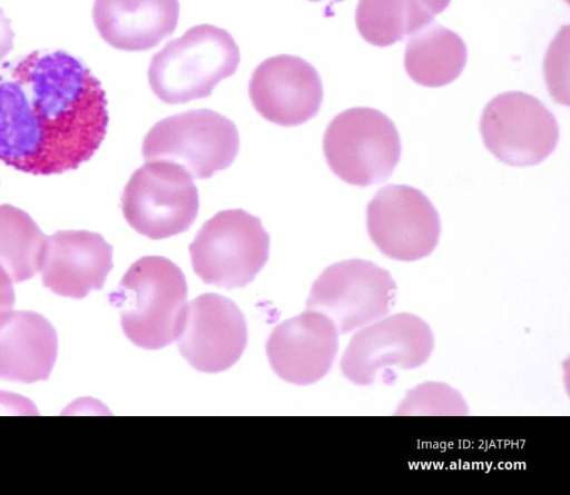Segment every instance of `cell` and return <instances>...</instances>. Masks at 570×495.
I'll list each match as a JSON object with an SVG mask.
<instances>
[{"instance_id": "obj_1", "label": "cell", "mask_w": 570, "mask_h": 495, "mask_svg": "<svg viewBox=\"0 0 570 495\" xmlns=\"http://www.w3.org/2000/svg\"><path fill=\"white\" fill-rule=\"evenodd\" d=\"M108 126L105 90L79 58L35 50L0 67V160L32 175L88 161Z\"/></svg>"}, {"instance_id": "obj_2", "label": "cell", "mask_w": 570, "mask_h": 495, "mask_svg": "<svg viewBox=\"0 0 570 495\" xmlns=\"http://www.w3.org/2000/svg\"><path fill=\"white\" fill-rule=\"evenodd\" d=\"M186 298L184 273L163 256L136 260L108 295L127 338L145 349H160L176 340Z\"/></svg>"}, {"instance_id": "obj_3", "label": "cell", "mask_w": 570, "mask_h": 495, "mask_svg": "<svg viewBox=\"0 0 570 495\" xmlns=\"http://www.w3.org/2000/svg\"><path fill=\"white\" fill-rule=\"evenodd\" d=\"M239 61L238 46L228 31L198 24L153 56L148 81L163 102L185 103L210 96L219 81L236 72Z\"/></svg>"}, {"instance_id": "obj_4", "label": "cell", "mask_w": 570, "mask_h": 495, "mask_svg": "<svg viewBox=\"0 0 570 495\" xmlns=\"http://www.w3.org/2000/svg\"><path fill=\"white\" fill-rule=\"evenodd\" d=\"M189 254L195 274L205 284L240 288L267 263L269 235L258 217L243 209L222 210L197 231Z\"/></svg>"}, {"instance_id": "obj_5", "label": "cell", "mask_w": 570, "mask_h": 495, "mask_svg": "<svg viewBox=\"0 0 570 495\" xmlns=\"http://www.w3.org/2000/svg\"><path fill=\"white\" fill-rule=\"evenodd\" d=\"M323 151L331 170L343 181L366 187L387 180L401 157V140L383 112L355 107L328 123Z\"/></svg>"}, {"instance_id": "obj_6", "label": "cell", "mask_w": 570, "mask_h": 495, "mask_svg": "<svg viewBox=\"0 0 570 495\" xmlns=\"http://www.w3.org/2000/svg\"><path fill=\"white\" fill-rule=\"evenodd\" d=\"M239 150L236 125L210 109H194L166 117L146 133L141 154L147 160H169L193 179H207L228 168Z\"/></svg>"}, {"instance_id": "obj_7", "label": "cell", "mask_w": 570, "mask_h": 495, "mask_svg": "<svg viewBox=\"0 0 570 495\" xmlns=\"http://www.w3.org/2000/svg\"><path fill=\"white\" fill-rule=\"evenodd\" d=\"M199 208L198 189L180 165L147 160L136 169L121 196L126 221L138 234L165 239L189 229Z\"/></svg>"}, {"instance_id": "obj_8", "label": "cell", "mask_w": 570, "mask_h": 495, "mask_svg": "<svg viewBox=\"0 0 570 495\" xmlns=\"http://www.w3.org/2000/svg\"><path fill=\"white\" fill-rule=\"evenodd\" d=\"M396 293V283L386 269L353 258L322 271L311 287L306 309L325 315L338 334H347L386 316Z\"/></svg>"}, {"instance_id": "obj_9", "label": "cell", "mask_w": 570, "mask_h": 495, "mask_svg": "<svg viewBox=\"0 0 570 495\" xmlns=\"http://www.w3.org/2000/svg\"><path fill=\"white\" fill-rule=\"evenodd\" d=\"M480 131L487 149L515 167L543 161L559 139L552 112L538 98L521 91L495 96L482 112Z\"/></svg>"}, {"instance_id": "obj_10", "label": "cell", "mask_w": 570, "mask_h": 495, "mask_svg": "<svg viewBox=\"0 0 570 495\" xmlns=\"http://www.w3.org/2000/svg\"><path fill=\"white\" fill-rule=\"evenodd\" d=\"M433 347L426 321L411 313H397L355 333L342 355L341 369L352 383L366 386L382 372L422 366Z\"/></svg>"}, {"instance_id": "obj_11", "label": "cell", "mask_w": 570, "mask_h": 495, "mask_svg": "<svg viewBox=\"0 0 570 495\" xmlns=\"http://www.w3.org/2000/svg\"><path fill=\"white\" fill-rule=\"evenodd\" d=\"M371 240L389 258L413 261L429 256L441 234L440 217L430 199L407 185H386L366 208Z\"/></svg>"}, {"instance_id": "obj_12", "label": "cell", "mask_w": 570, "mask_h": 495, "mask_svg": "<svg viewBox=\"0 0 570 495\" xmlns=\"http://www.w3.org/2000/svg\"><path fill=\"white\" fill-rule=\"evenodd\" d=\"M176 341L180 355L195 369L224 372L245 350V316L232 299L215 293L202 294L186 304Z\"/></svg>"}, {"instance_id": "obj_13", "label": "cell", "mask_w": 570, "mask_h": 495, "mask_svg": "<svg viewBox=\"0 0 570 495\" xmlns=\"http://www.w3.org/2000/svg\"><path fill=\"white\" fill-rule=\"evenodd\" d=\"M248 95L255 110L267 121L283 127L305 123L323 101L317 70L292 55L265 59L253 71Z\"/></svg>"}, {"instance_id": "obj_14", "label": "cell", "mask_w": 570, "mask_h": 495, "mask_svg": "<svg viewBox=\"0 0 570 495\" xmlns=\"http://www.w3.org/2000/svg\"><path fill=\"white\" fill-rule=\"evenodd\" d=\"M338 349V333L325 315L306 309L278 324L266 341L274 373L295 385H309L331 369Z\"/></svg>"}, {"instance_id": "obj_15", "label": "cell", "mask_w": 570, "mask_h": 495, "mask_svg": "<svg viewBox=\"0 0 570 495\" xmlns=\"http://www.w3.org/2000/svg\"><path fill=\"white\" fill-rule=\"evenodd\" d=\"M112 268V246L88 230H58L46 237L39 271L52 293L81 299L104 287Z\"/></svg>"}, {"instance_id": "obj_16", "label": "cell", "mask_w": 570, "mask_h": 495, "mask_svg": "<svg viewBox=\"0 0 570 495\" xmlns=\"http://www.w3.org/2000/svg\"><path fill=\"white\" fill-rule=\"evenodd\" d=\"M178 0H95L92 19L100 37L124 51H145L176 29Z\"/></svg>"}, {"instance_id": "obj_17", "label": "cell", "mask_w": 570, "mask_h": 495, "mask_svg": "<svg viewBox=\"0 0 570 495\" xmlns=\"http://www.w3.org/2000/svg\"><path fill=\"white\" fill-rule=\"evenodd\" d=\"M57 353V331L41 314L11 310L0 316V379L47 380Z\"/></svg>"}, {"instance_id": "obj_18", "label": "cell", "mask_w": 570, "mask_h": 495, "mask_svg": "<svg viewBox=\"0 0 570 495\" xmlns=\"http://www.w3.org/2000/svg\"><path fill=\"white\" fill-rule=\"evenodd\" d=\"M466 56V46L461 37L432 21L407 40L404 67L416 83L424 87H442L461 75Z\"/></svg>"}, {"instance_id": "obj_19", "label": "cell", "mask_w": 570, "mask_h": 495, "mask_svg": "<svg viewBox=\"0 0 570 495\" xmlns=\"http://www.w3.org/2000/svg\"><path fill=\"white\" fill-rule=\"evenodd\" d=\"M450 1L360 0L355 22L365 41L376 47H389L431 23Z\"/></svg>"}, {"instance_id": "obj_20", "label": "cell", "mask_w": 570, "mask_h": 495, "mask_svg": "<svg viewBox=\"0 0 570 495\" xmlns=\"http://www.w3.org/2000/svg\"><path fill=\"white\" fill-rule=\"evenodd\" d=\"M46 237L24 210L0 205V266L13 283L28 280L39 271Z\"/></svg>"}, {"instance_id": "obj_21", "label": "cell", "mask_w": 570, "mask_h": 495, "mask_svg": "<svg viewBox=\"0 0 570 495\" xmlns=\"http://www.w3.org/2000/svg\"><path fill=\"white\" fill-rule=\"evenodd\" d=\"M396 415H466L460 393L442 383H424L409 390Z\"/></svg>"}, {"instance_id": "obj_22", "label": "cell", "mask_w": 570, "mask_h": 495, "mask_svg": "<svg viewBox=\"0 0 570 495\" xmlns=\"http://www.w3.org/2000/svg\"><path fill=\"white\" fill-rule=\"evenodd\" d=\"M13 280L0 266V316L12 310L16 301Z\"/></svg>"}, {"instance_id": "obj_23", "label": "cell", "mask_w": 570, "mask_h": 495, "mask_svg": "<svg viewBox=\"0 0 570 495\" xmlns=\"http://www.w3.org/2000/svg\"><path fill=\"white\" fill-rule=\"evenodd\" d=\"M13 38L14 32L11 29V21L0 8V61L12 50Z\"/></svg>"}, {"instance_id": "obj_24", "label": "cell", "mask_w": 570, "mask_h": 495, "mask_svg": "<svg viewBox=\"0 0 570 495\" xmlns=\"http://www.w3.org/2000/svg\"><path fill=\"white\" fill-rule=\"evenodd\" d=\"M308 1L318 2V1H323V0H308ZM328 1H331L332 3H336V2H341L343 0H328Z\"/></svg>"}]
</instances>
